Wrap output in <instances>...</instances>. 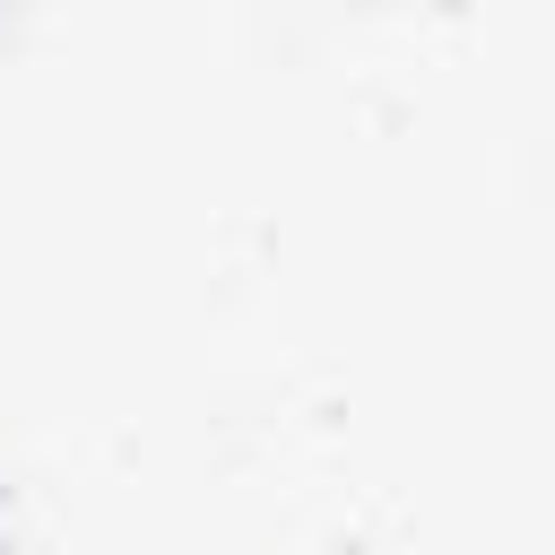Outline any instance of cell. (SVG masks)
Here are the masks:
<instances>
[]
</instances>
